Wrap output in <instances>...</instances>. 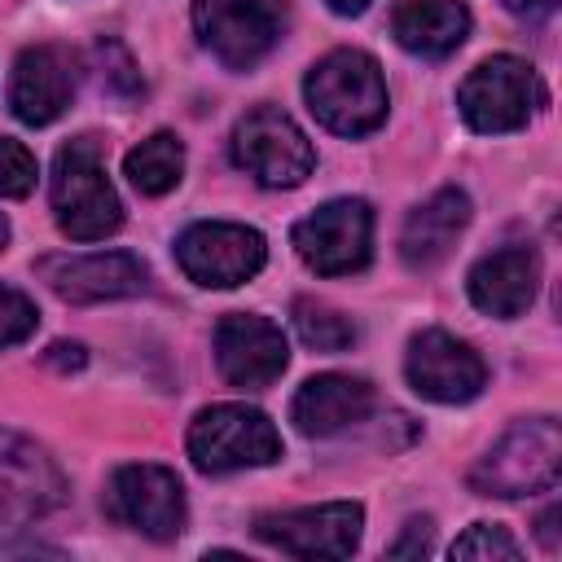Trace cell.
<instances>
[{
    "label": "cell",
    "mask_w": 562,
    "mask_h": 562,
    "mask_svg": "<svg viewBox=\"0 0 562 562\" xmlns=\"http://www.w3.org/2000/svg\"><path fill=\"white\" fill-rule=\"evenodd\" d=\"M35 321H40L35 303L22 290L0 285V347H13L22 338H31L35 334Z\"/></svg>",
    "instance_id": "25"
},
{
    "label": "cell",
    "mask_w": 562,
    "mask_h": 562,
    "mask_svg": "<svg viewBox=\"0 0 562 562\" xmlns=\"http://www.w3.org/2000/svg\"><path fill=\"white\" fill-rule=\"evenodd\" d=\"M465 224H470V198H465L461 189H439L435 198H426V202L404 220V233H400V255H404V263L417 268V272L443 263Z\"/></svg>",
    "instance_id": "19"
},
{
    "label": "cell",
    "mask_w": 562,
    "mask_h": 562,
    "mask_svg": "<svg viewBox=\"0 0 562 562\" xmlns=\"http://www.w3.org/2000/svg\"><path fill=\"white\" fill-rule=\"evenodd\" d=\"M307 110L338 136H364L386 119L382 66L360 48H334L303 79Z\"/></svg>",
    "instance_id": "1"
},
{
    "label": "cell",
    "mask_w": 562,
    "mask_h": 562,
    "mask_svg": "<svg viewBox=\"0 0 562 562\" xmlns=\"http://www.w3.org/2000/svg\"><path fill=\"white\" fill-rule=\"evenodd\" d=\"M430 531H435V527H430L426 518H413V522L404 527V536H400L386 553H391V558H422V553H430Z\"/></svg>",
    "instance_id": "26"
},
{
    "label": "cell",
    "mask_w": 562,
    "mask_h": 562,
    "mask_svg": "<svg viewBox=\"0 0 562 562\" xmlns=\"http://www.w3.org/2000/svg\"><path fill=\"white\" fill-rule=\"evenodd\" d=\"M75 97V57L57 44H35L18 57L9 79V105L22 123L44 127L53 123Z\"/></svg>",
    "instance_id": "16"
},
{
    "label": "cell",
    "mask_w": 562,
    "mask_h": 562,
    "mask_svg": "<svg viewBox=\"0 0 562 562\" xmlns=\"http://www.w3.org/2000/svg\"><path fill=\"white\" fill-rule=\"evenodd\" d=\"M193 26L228 70H250L281 40L285 0H193Z\"/></svg>",
    "instance_id": "8"
},
{
    "label": "cell",
    "mask_w": 562,
    "mask_h": 562,
    "mask_svg": "<svg viewBox=\"0 0 562 562\" xmlns=\"http://www.w3.org/2000/svg\"><path fill=\"white\" fill-rule=\"evenodd\" d=\"M452 558H479V562H518V540L496 522H474L465 536L452 540Z\"/></svg>",
    "instance_id": "23"
},
{
    "label": "cell",
    "mask_w": 562,
    "mask_h": 562,
    "mask_svg": "<svg viewBox=\"0 0 562 562\" xmlns=\"http://www.w3.org/2000/svg\"><path fill=\"white\" fill-rule=\"evenodd\" d=\"M123 171H127V180H132L136 193H149V198L171 193L180 184V176H184V145H180V136L154 132L149 140H140L136 149H127Z\"/></svg>",
    "instance_id": "21"
},
{
    "label": "cell",
    "mask_w": 562,
    "mask_h": 562,
    "mask_svg": "<svg viewBox=\"0 0 562 562\" xmlns=\"http://www.w3.org/2000/svg\"><path fill=\"white\" fill-rule=\"evenodd\" d=\"M4 241H9V220L0 215V250H4Z\"/></svg>",
    "instance_id": "31"
},
{
    "label": "cell",
    "mask_w": 562,
    "mask_h": 562,
    "mask_svg": "<svg viewBox=\"0 0 562 562\" xmlns=\"http://www.w3.org/2000/svg\"><path fill=\"white\" fill-rule=\"evenodd\" d=\"M373 408V386L364 378H351V373H321V378H307L290 404V422L321 439V435H334L342 426H356L364 422Z\"/></svg>",
    "instance_id": "18"
},
{
    "label": "cell",
    "mask_w": 562,
    "mask_h": 562,
    "mask_svg": "<svg viewBox=\"0 0 562 562\" xmlns=\"http://www.w3.org/2000/svg\"><path fill=\"white\" fill-rule=\"evenodd\" d=\"M404 373H408V386L435 404H465L487 382V364L479 360V351L443 329H422L408 342Z\"/></svg>",
    "instance_id": "12"
},
{
    "label": "cell",
    "mask_w": 562,
    "mask_h": 562,
    "mask_svg": "<svg viewBox=\"0 0 562 562\" xmlns=\"http://www.w3.org/2000/svg\"><path fill=\"white\" fill-rule=\"evenodd\" d=\"M325 4H329L338 18H356V13H364L373 0H325Z\"/></svg>",
    "instance_id": "30"
},
{
    "label": "cell",
    "mask_w": 562,
    "mask_h": 562,
    "mask_svg": "<svg viewBox=\"0 0 562 562\" xmlns=\"http://www.w3.org/2000/svg\"><path fill=\"white\" fill-rule=\"evenodd\" d=\"M544 101V88L531 70V61L514 57V53H496L487 61H479L461 88H457V105H461V119L474 127V132H518L536 105Z\"/></svg>",
    "instance_id": "5"
},
{
    "label": "cell",
    "mask_w": 562,
    "mask_h": 562,
    "mask_svg": "<svg viewBox=\"0 0 562 562\" xmlns=\"http://www.w3.org/2000/svg\"><path fill=\"white\" fill-rule=\"evenodd\" d=\"M360 527H364V509L356 501H329V505L263 514L255 522V536L294 558H347L360 544Z\"/></svg>",
    "instance_id": "11"
},
{
    "label": "cell",
    "mask_w": 562,
    "mask_h": 562,
    "mask_svg": "<svg viewBox=\"0 0 562 562\" xmlns=\"http://www.w3.org/2000/svg\"><path fill=\"white\" fill-rule=\"evenodd\" d=\"M294 329L312 351H347L356 342V325L338 307L316 303V299H299L294 303Z\"/></svg>",
    "instance_id": "22"
},
{
    "label": "cell",
    "mask_w": 562,
    "mask_h": 562,
    "mask_svg": "<svg viewBox=\"0 0 562 562\" xmlns=\"http://www.w3.org/2000/svg\"><path fill=\"white\" fill-rule=\"evenodd\" d=\"M53 215L75 241H101L123 224V202L105 176L97 140L79 136L53 158Z\"/></svg>",
    "instance_id": "2"
},
{
    "label": "cell",
    "mask_w": 562,
    "mask_h": 562,
    "mask_svg": "<svg viewBox=\"0 0 562 562\" xmlns=\"http://www.w3.org/2000/svg\"><path fill=\"white\" fill-rule=\"evenodd\" d=\"M233 162L268 189H294L312 176L316 149L290 114L277 105H255L233 127Z\"/></svg>",
    "instance_id": "6"
},
{
    "label": "cell",
    "mask_w": 562,
    "mask_h": 562,
    "mask_svg": "<svg viewBox=\"0 0 562 562\" xmlns=\"http://www.w3.org/2000/svg\"><path fill=\"white\" fill-rule=\"evenodd\" d=\"M40 277L66 303H101V299H127L145 290V263L127 250L53 255L40 263Z\"/></svg>",
    "instance_id": "15"
},
{
    "label": "cell",
    "mask_w": 562,
    "mask_h": 562,
    "mask_svg": "<svg viewBox=\"0 0 562 562\" xmlns=\"http://www.w3.org/2000/svg\"><path fill=\"white\" fill-rule=\"evenodd\" d=\"M299 259L321 277L360 272L373 255V211L360 198H334L294 224Z\"/></svg>",
    "instance_id": "7"
},
{
    "label": "cell",
    "mask_w": 562,
    "mask_h": 562,
    "mask_svg": "<svg viewBox=\"0 0 562 562\" xmlns=\"http://www.w3.org/2000/svg\"><path fill=\"white\" fill-rule=\"evenodd\" d=\"M105 514L149 540H171L184 527V487L167 465H119L105 487Z\"/></svg>",
    "instance_id": "9"
},
{
    "label": "cell",
    "mask_w": 562,
    "mask_h": 562,
    "mask_svg": "<svg viewBox=\"0 0 562 562\" xmlns=\"http://www.w3.org/2000/svg\"><path fill=\"white\" fill-rule=\"evenodd\" d=\"M562 474V430L553 417H531V422H514L487 457H479V465L470 470V487L479 496H531V492H549Z\"/></svg>",
    "instance_id": "3"
},
{
    "label": "cell",
    "mask_w": 562,
    "mask_h": 562,
    "mask_svg": "<svg viewBox=\"0 0 562 562\" xmlns=\"http://www.w3.org/2000/svg\"><path fill=\"white\" fill-rule=\"evenodd\" d=\"M176 259H180V268H184L189 281L211 285V290H228V285L250 281L263 268L268 246H263V233L259 228L206 220V224H193V228L180 233Z\"/></svg>",
    "instance_id": "10"
},
{
    "label": "cell",
    "mask_w": 562,
    "mask_h": 562,
    "mask_svg": "<svg viewBox=\"0 0 562 562\" xmlns=\"http://www.w3.org/2000/svg\"><path fill=\"white\" fill-rule=\"evenodd\" d=\"M509 13H518V18H544V13H553L558 9V0H501Z\"/></svg>",
    "instance_id": "28"
},
{
    "label": "cell",
    "mask_w": 562,
    "mask_h": 562,
    "mask_svg": "<svg viewBox=\"0 0 562 562\" xmlns=\"http://www.w3.org/2000/svg\"><path fill=\"white\" fill-rule=\"evenodd\" d=\"M540 285V259L531 246H505L470 268V299L487 316H522Z\"/></svg>",
    "instance_id": "17"
},
{
    "label": "cell",
    "mask_w": 562,
    "mask_h": 562,
    "mask_svg": "<svg viewBox=\"0 0 562 562\" xmlns=\"http://www.w3.org/2000/svg\"><path fill=\"white\" fill-rule=\"evenodd\" d=\"M391 31L417 57H448L470 35V9L461 0H395Z\"/></svg>",
    "instance_id": "20"
},
{
    "label": "cell",
    "mask_w": 562,
    "mask_h": 562,
    "mask_svg": "<svg viewBox=\"0 0 562 562\" xmlns=\"http://www.w3.org/2000/svg\"><path fill=\"white\" fill-rule=\"evenodd\" d=\"M189 457L202 474L272 465L281 457V435L268 422V413L250 404H211L189 426Z\"/></svg>",
    "instance_id": "4"
},
{
    "label": "cell",
    "mask_w": 562,
    "mask_h": 562,
    "mask_svg": "<svg viewBox=\"0 0 562 562\" xmlns=\"http://www.w3.org/2000/svg\"><path fill=\"white\" fill-rule=\"evenodd\" d=\"M553 522H558V509H544V514H540V522H536V527H540V540H544V549H549V553L558 549V536H553Z\"/></svg>",
    "instance_id": "29"
},
{
    "label": "cell",
    "mask_w": 562,
    "mask_h": 562,
    "mask_svg": "<svg viewBox=\"0 0 562 562\" xmlns=\"http://www.w3.org/2000/svg\"><path fill=\"white\" fill-rule=\"evenodd\" d=\"M215 364H220L224 382H233L241 391H259V386L277 382L281 369L290 364V342H285L281 325H272L268 316L233 312L215 329Z\"/></svg>",
    "instance_id": "13"
},
{
    "label": "cell",
    "mask_w": 562,
    "mask_h": 562,
    "mask_svg": "<svg viewBox=\"0 0 562 562\" xmlns=\"http://www.w3.org/2000/svg\"><path fill=\"white\" fill-rule=\"evenodd\" d=\"M83 347L79 342H53L48 347V364H57V369H83Z\"/></svg>",
    "instance_id": "27"
},
{
    "label": "cell",
    "mask_w": 562,
    "mask_h": 562,
    "mask_svg": "<svg viewBox=\"0 0 562 562\" xmlns=\"http://www.w3.org/2000/svg\"><path fill=\"white\" fill-rule=\"evenodd\" d=\"M61 501V474L31 439L0 430V527H26Z\"/></svg>",
    "instance_id": "14"
},
{
    "label": "cell",
    "mask_w": 562,
    "mask_h": 562,
    "mask_svg": "<svg viewBox=\"0 0 562 562\" xmlns=\"http://www.w3.org/2000/svg\"><path fill=\"white\" fill-rule=\"evenodd\" d=\"M35 189V154L22 140L0 136V198H26Z\"/></svg>",
    "instance_id": "24"
}]
</instances>
